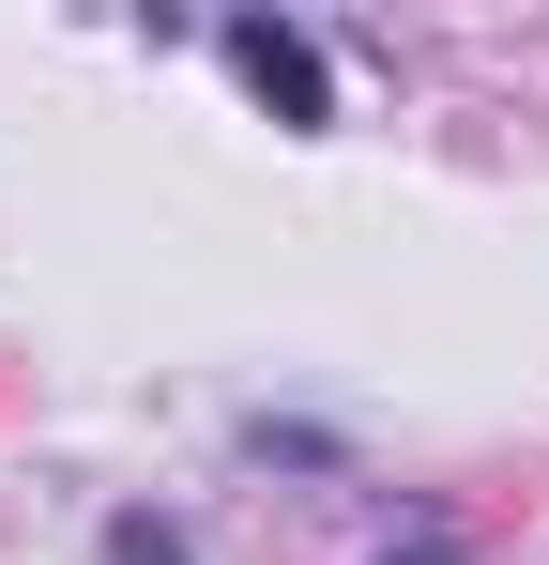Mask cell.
Returning a JSON list of instances; mask_svg holds the SVG:
<instances>
[{
  "instance_id": "1",
  "label": "cell",
  "mask_w": 549,
  "mask_h": 565,
  "mask_svg": "<svg viewBox=\"0 0 549 565\" xmlns=\"http://www.w3.org/2000/svg\"><path fill=\"white\" fill-rule=\"evenodd\" d=\"M229 77H245L274 122H321V46H305V31H274V15H245V31H229Z\"/></svg>"
},
{
  "instance_id": "2",
  "label": "cell",
  "mask_w": 549,
  "mask_h": 565,
  "mask_svg": "<svg viewBox=\"0 0 549 565\" xmlns=\"http://www.w3.org/2000/svg\"><path fill=\"white\" fill-rule=\"evenodd\" d=\"M0 413H15V367H0Z\"/></svg>"
}]
</instances>
